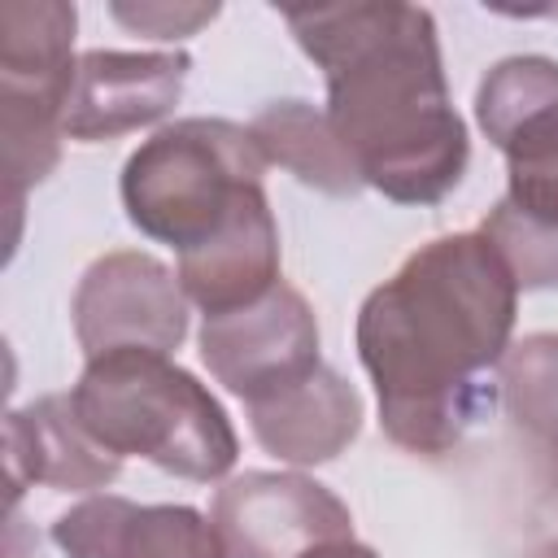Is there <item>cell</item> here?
Masks as SVG:
<instances>
[{"mask_svg": "<svg viewBox=\"0 0 558 558\" xmlns=\"http://www.w3.org/2000/svg\"><path fill=\"white\" fill-rule=\"evenodd\" d=\"M519 283L480 231L414 248L357 310V357L379 397L392 445L440 458L497 401L484 384L514 331Z\"/></svg>", "mask_w": 558, "mask_h": 558, "instance_id": "obj_1", "label": "cell"}, {"mask_svg": "<svg viewBox=\"0 0 558 558\" xmlns=\"http://www.w3.org/2000/svg\"><path fill=\"white\" fill-rule=\"evenodd\" d=\"M327 78V118L362 183L397 205H440L466 174L471 140L445 83L436 17L418 4L283 9Z\"/></svg>", "mask_w": 558, "mask_h": 558, "instance_id": "obj_2", "label": "cell"}, {"mask_svg": "<svg viewBox=\"0 0 558 558\" xmlns=\"http://www.w3.org/2000/svg\"><path fill=\"white\" fill-rule=\"evenodd\" d=\"M70 405L109 453L144 458L179 480L214 484L240 458L235 427L218 397L192 371L153 349L87 357L70 388Z\"/></svg>", "mask_w": 558, "mask_h": 558, "instance_id": "obj_3", "label": "cell"}, {"mask_svg": "<svg viewBox=\"0 0 558 558\" xmlns=\"http://www.w3.org/2000/svg\"><path fill=\"white\" fill-rule=\"evenodd\" d=\"M266 179L248 126L227 118H179L144 140L122 166V209L148 240L187 253L205 244Z\"/></svg>", "mask_w": 558, "mask_h": 558, "instance_id": "obj_4", "label": "cell"}, {"mask_svg": "<svg viewBox=\"0 0 558 558\" xmlns=\"http://www.w3.org/2000/svg\"><path fill=\"white\" fill-rule=\"evenodd\" d=\"M74 26L78 13L65 0L0 4V140L13 209L61 161L65 105L78 74Z\"/></svg>", "mask_w": 558, "mask_h": 558, "instance_id": "obj_5", "label": "cell"}, {"mask_svg": "<svg viewBox=\"0 0 558 558\" xmlns=\"http://www.w3.org/2000/svg\"><path fill=\"white\" fill-rule=\"evenodd\" d=\"M475 122L506 157V201L558 227V61H497L475 87Z\"/></svg>", "mask_w": 558, "mask_h": 558, "instance_id": "obj_6", "label": "cell"}, {"mask_svg": "<svg viewBox=\"0 0 558 558\" xmlns=\"http://www.w3.org/2000/svg\"><path fill=\"white\" fill-rule=\"evenodd\" d=\"M70 318L87 357L113 349L170 353L187 336V292L179 275L153 253L118 248L83 270Z\"/></svg>", "mask_w": 558, "mask_h": 558, "instance_id": "obj_7", "label": "cell"}, {"mask_svg": "<svg viewBox=\"0 0 558 558\" xmlns=\"http://www.w3.org/2000/svg\"><path fill=\"white\" fill-rule=\"evenodd\" d=\"M201 357L227 392L253 405L323 366L318 318L292 283H275L244 310L209 314L201 327Z\"/></svg>", "mask_w": 558, "mask_h": 558, "instance_id": "obj_8", "label": "cell"}, {"mask_svg": "<svg viewBox=\"0 0 558 558\" xmlns=\"http://www.w3.org/2000/svg\"><path fill=\"white\" fill-rule=\"evenodd\" d=\"M209 519L227 558H305L318 545L349 541V506L296 471H244L214 493Z\"/></svg>", "mask_w": 558, "mask_h": 558, "instance_id": "obj_9", "label": "cell"}, {"mask_svg": "<svg viewBox=\"0 0 558 558\" xmlns=\"http://www.w3.org/2000/svg\"><path fill=\"white\" fill-rule=\"evenodd\" d=\"M187 70V52H83L65 105V140L100 144L161 122L179 105Z\"/></svg>", "mask_w": 558, "mask_h": 558, "instance_id": "obj_10", "label": "cell"}, {"mask_svg": "<svg viewBox=\"0 0 558 558\" xmlns=\"http://www.w3.org/2000/svg\"><path fill=\"white\" fill-rule=\"evenodd\" d=\"M52 545L65 558H227L214 519L201 510L140 506L113 493L57 514Z\"/></svg>", "mask_w": 558, "mask_h": 558, "instance_id": "obj_11", "label": "cell"}, {"mask_svg": "<svg viewBox=\"0 0 558 558\" xmlns=\"http://www.w3.org/2000/svg\"><path fill=\"white\" fill-rule=\"evenodd\" d=\"M179 283L192 305L209 314H231L262 301L279 279V227L266 187L240 201V209L196 248L179 253Z\"/></svg>", "mask_w": 558, "mask_h": 558, "instance_id": "obj_12", "label": "cell"}, {"mask_svg": "<svg viewBox=\"0 0 558 558\" xmlns=\"http://www.w3.org/2000/svg\"><path fill=\"white\" fill-rule=\"evenodd\" d=\"M4 466L9 497L17 501L26 484H48L61 493H87L118 480L122 458L109 453L74 414L65 397H39L9 410L4 418Z\"/></svg>", "mask_w": 558, "mask_h": 558, "instance_id": "obj_13", "label": "cell"}, {"mask_svg": "<svg viewBox=\"0 0 558 558\" xmlns=\"http://www.w3.org/2000/svg\"><path fill=\"white\" fill-rule=\"evenodd\" d=\"M244 410H248L253 440L292 466L331 462L362 432V397L331 366H318L305 379H296L292 388L262 397Z\"/></svg>", "mask_w": 558, "mask_h": 558, "instance_id": "obj_14", "label": "cell"}, {"mask_svg": "<svg viewBox=\"0 0 558 558\" xmlns=\"http://www.w3.org/2000/svg\"><path fill=\"white\" fill-rule=\"evenodd\" d=\"M253 144L262 148L266 166H283L305 187L327 196H353L362 192V170L340 144L327 109H314L310 100H270L248 122Z\"/></svg>", "mask_w": 558, "mask_h": 558, "instance_id": "obj_15", "label": "cell"}, {"mask_svg": "<svg viewBox=\"0 0 558 558\" xmlns=\"http://www.w3.org/2000/svg\"><path fill=\"white\" fill-rule=\"evenodd\" d=\"M497 392L519 432L558 445V331H532L514 340L497 366Z\"/></svg>", "mask_w": 558, "mask_h": 558, "instance_id": "obj_16", "label": "cell"}, {"mask_svg": "<svg viewBox=\"0 0 558 558\" xmlns=\"http://www.w3.org/2000/svg\"><path fill=\"white\" fill-rule=\"evenodd\" d=\"M480 235L497 248V257L506 262L510 279L519 283V292H541V288H558V227L527 218L523 209H514L506 196L488 209V218L480 222Z\"/></svg>", "mask_w": 558, "mask_h": 558, "instance_id": "obj_17", "label": "cell"}, {"mask_svg": "<svg viewBox=\"0 0 558 558\" xmlns=\"http://www.w3.org/2000/svg\"><path fill=\"white\" fill-rule=\"evenodd\" d=\"M109 17L148 39H187L218 17V4H166V0L122 4L118 0V4H109Z\"/></svg>", "mask_w": 558, "mask_h": 558, "instance_id": "obj_18", "label": "cell"}, {"mask_svg": "<svg viewBox=\"0 0 558 558\" xmlns=\"http://www.w3.org/2000/svg\"><path fill=\"white\" fill-rule=\"evenodd\" d=\"M305 558H379L371 545H362V541H331V545H318V549H310Z\"/></svg>", "mask_w": 558, "mask_h": 558, "instance_id": "obj_19", "label": "cell"}, {"mask_svg": "<svg viewBox=\"0 0 558 558\" xmlns=\"http://www.w3.org/2000/svg\"><path fill=\"white\" fill-rule=\"evenodd\" d=\"M532 558H558V541H549V545H541Z\"/></svg>", "mask_w": 558, "mask_h": 558, "instance_id": "obj_20", "label": "cell"}, {"mask_svg": "<svg viewBox=\"0 0 558 558\" xmlns=\"http://www.w3.org/2000/svg\"><path fill=\"white\" fill-rule=\"evenodd\" d=\"M549 466H554V488H558V445L549 449Z\"/></svg>", "mask_w": 558, "mask_h": 558, "instance_id": "obj_21", "label": "cell"}]
</instances>
